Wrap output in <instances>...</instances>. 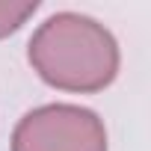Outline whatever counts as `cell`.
<instances>
[{"instance_id": "2", "label": "cell", "mask_w": 151, "mask_h": 151, "mask_svg": "<svg viewBox=\"0 0 151 151\" xmlns=\"http://www.w3.org/2000/svg\"><path fill=\"white\" fill-rule=\"evenodd\" d=\"M12 151H107V130L86 107L47 104L15 124Z\"/></svg>"}, {"instance_id": "1", "label": "cell", "mask_w": 151, "mask_h": 151, "mask_svg": "<svg viewBox=\"0 0 151 151\" xmlns=\"http://www.w3.org/2000/svg\"><path fill=\"white\" fill-rule=\"evenodd\" d=\"M30 65L39 77L65 92H101L116 80L119 45L89 15L56 12L30 39Z\"/></svg>"}, {"instance_id": "3", "label": "cell", "mask_w": 151, "mask_h": 151, "mask_svg": "<svg viewBox=\"0 0 151 151\" xmlns=\"http://www.w3.org/2000/svg\"><path fill=\"white\" fill-rule=\"evenodd\" d=\"M39 9L36 0H24V3H15V0H0V39L15 33L33 12Z\"/></svg>"}]
</instances>
